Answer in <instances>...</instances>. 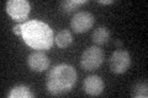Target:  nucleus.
<instances>
[{
    "mask_svg": "<svg viewBox=\"0 0 148 98\" xmlns=\"http://www.w3.org/2000/svg\"><path fill=\"white\" fill-rule=\"evenodd\" d=\"M104 81L98 75H89L84 80V91L89 96H99L104 91Z\"/></svg>",
    "mask_w": 148,
    "mask_h": 98,
    "instance_id": "obj_8",
    "label": "nucleus"
},
{
    "mask_svg": "<svg viewBox=\"0 0 148 98\" xmlns=\"http://www.w3.org/2000/svg\"><path fill=\"white\" fill-rule=\"evenodd\" d=\"M99 4H103V5H109V4H114V0H99Z\"/></svg>",
    "mask_w": 148,
    "mask_h": 98,
    "instance_id": "obj_15",
    "label": "nucleus"
},
{
    "mask_svg": "<svg viewBox=\"0 0 148 98\" xmlns=\"http://www.w3.org/2000/svg\"><path fill=\"white\" fill-rule=\"evenodd\" d=\"M109 39H110V32L106 27H98L96 30H94L91 34V41L98 45H103L108 43Z\"/></svg>",
    "mask_w": 148,
    "mask_h": 98,
    "instance_id": "obj_11",
    "label": "nucleus"
},
{
    "mask_svg": "<svg viewBox=\"0 0 148 98\" xmlns=\"http://www.w3.org/2000/svg\"><path fill=\"white\" fill-rule=\"evenodd\" d=\"M27 64H29V68L32 71L42 72L45 70H47L49 66V58L42 50H36V52H32L29 55Z\"/></svg>",
    "mask_w": 148,
    "mask_h": 98,
    "instance_id": "obj_7",
    "label": "nucleus"
},
{
    "mask_svg": "<svg viewBox=\"0 0 148 98\" xmlns=\"http://www.w3.org/2000/svg\"><path fill=\"white\" fill-rule=\"evenodd\" d=\"M131 96L133 98H147L148 97V85L147 82H138L132 87Z\"/></svg>",
    "mask_w": 148,
    "mask_h": 98,
    "instance_id": "obj_13",
    "label": "nucleus"
},
{
    "mask_svg": "<svg viewBox=\"0 0 148 98\" xmlns=\"http://www.w3.org/2000/svg\"><path fill=\"white\" fill-rule=\"evenodd\" d=\"M75 82V69L67 64H59L48 72L46 88L52 96H62L71 91Z\"/></svg>",
    "mask_w": 148,
    "mask_h": 98,
    "instance_id": "obj_2",
    "label": "nucleus"
},
{
    "mask_svg": "<svg viewBox=\"0 0 148 98\" xmlns=\"http://www.w3.org/2000/svg\"><path fill=\"white\" fill-rule=\"evenodd\" d=\"M95 23V17L90 12L80 11L77 12L71 20V27L75 33H84L88 32Z\"/></svg>",
    "mask_w": 148,
    "mask_h": 98,
    "instance_id": "obj_5",
    "label": "nucleus"
},
{
    "mask_svg": "<svg viewBox=\"0 0 148 98\" xmlns=\"http://www.w3.org/2000/svg\"><path fill=\"white\" fill-rule=\"evenodd\" d=\"M72 42H73V36L69 30H62L54 36V44L58 48H67L68 45L72 44Z\"/></svg>",
    "mask_w": 148,
    "mask_h": 98,
    "instance_id": "obj_10",
    "label": "nucleus"
},
{
    "mask_svg": "<svg viewBox=\"0 0 148 98\" xmlns=\"http://www.w3.org/2000/svg\"><path fill=\"white\" fill-rule=\"evenodd\" d=\"M22 39L36 50H49L54 44V34L52 28L42 21L29 20L22 22Z\"/></svg>",
    "mask_w": 148,
    "mask_h": 98,
    "instance_id": "obj_1",
    "label": "nucleus"
},
{
    "mask_svg": "<svg viewBox=\"0 0 148 98\" xmlns=\"http://www.w3.org/2000/svg\"><path fill=\"white\" fill-rule=\"evenodd\" d=\"M31 6L27 0H9L6 3V12L16 22H25L30 15Z\"/></svg>",
    "mask_w": 148,
    "mask_h": 98,
    "instance_id": "obj_4",
    "label": "nucleus"
},
{
    "mask_svg": "<svg viewBox=\"0 0 148 98\" xmlns=\"http://www.w3.org/2000/svg\"><path fill=\"white\" fill-rule=\"evenodd\" d=\"M12 32H14V33H15L16 36H21V34H22V23H18V25L14 26Z\"/></svg>",
    "mask_w": 148,
    "mask_h": 98,
    "instance_id": "obj_14",
    "label": "nucleus"
},
{
    "mask_svg": "<svg viewBox=\"0 0 148 98\" xmlns=\"http://www.w3.org/2000/svg\"><path fill=\"white\" fill-rule=\"evenodd\" d=\"M104 62V52L99 47H89L88 49L84 50L82 54L80 65L82 68L86 71H92L96 70Z\"/></svg>",
    "mask_w": 148,
    "mask_h": 98,
    "instance_id": "obj_3",
    "label": "nucleus"
},
{
    "mask_svg": "<svg viewBox=\"0 0 148 98\" xmlns=\"http://www.w3.org/2000/svg\"><path fill=\"white\" fill-rule=\"evenodd\" d=\"M88 3V0H64L59 4V9L63 12H72L74 10H78L82 5Z\"/></svg>",
    "mask_w": 148,
    "mask_h": 98,
    "instance_id": "obj_12",
    "label": "nucleus"
},
{
    "mask_svg": "<svg viewBox=\"0 0 148 98\" xmlns=\"http://www.w3.org/2000/svg\"><path fill=\"white\" fill-rule=\"evenodd\" d=\"M9 98H34L35 95L30 91L29 86L25 85H16L14 86L10 92L8 93Z\"/></svg>",
    "mask_w": 148,
    "mask_h": 98,
    "instance_id": "obj_9",
    "label": "nucleus"
},
{
    "mask_svg": "<svg viewBox=\"0 0 148 98\" xmlns=\"http://www.w3.org/2000/svg\"><path fill=\"white\" fill-rule=\"evenodd\" d=\"M116 45L117 47H121V42H116Z\"/></svg>",
    "mask_w": 148,
    "mask_h": 98,
    "instance_id": "obj_16",
    "label": "nucleus"
},
{
    "mask_svg": "<svg viewBox=\"0 0 148 98\" xmlns=\"http://www.w3.org/2000/svg\"><path fill=\"white\" fill-rule=\"evenodd\" d=\"M130 65H131V58L127 50H116L114 52L110 58V70L114 74H123L126 72Z\"/></svg>",
    "mask_w": 148,
    "mask_h": 98,
    "instance_id": "obj_6",
    "label": "nucleus"
}]
</instances>
